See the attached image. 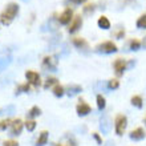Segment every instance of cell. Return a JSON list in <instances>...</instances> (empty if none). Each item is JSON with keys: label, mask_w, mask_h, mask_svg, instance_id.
Listing matches in <instances>:
<instances>
[{"label": "cell", "mask_w": 146, "mask_h": 146, "mask_svg": "<svg viewBox=\"0 0 146 146\" xmlns=\"http://www.w3.org/2000/svg\"><path fill=\"white\" fill-rule=\"evenodd\" d=\"M52 85H57V78H54V77H50V78H48V80H46V82L44 84V88L48 89V88H50Z\"/></svg>", "instance_id": "f1b7e54d"}, {"label": "cell", "mask_w": 146, "mask_h": 146, "mask_svg": "<svg viewBox=\"0 0 146 146\" xmlns=\"http://www.w3.org/2000/svg\"><path fill=\"white\" fill-rule=\"evenodd\" d=\"M137 28H139V29L146 28V15H142L138 17V20H137Z\"/></svg>", "instance_id": "d4e9b609"}, {"label": "cell", "mask_w": 146, "mask_h": 146, "mask_svg": "<svg viewBox=\"0 0 146 146\" xmlns=\"http://www.w3.org/2000/svg\"><path fill=\"white\" fill-rule=\"evenodd\" d=\"M131 105L133 106H135V108H138V109H141L142 108V97L141 96H133L131 97Z\"/></svg>", "instance_id": "d6986e66"}, {"label": "cell", "mask_w": 146, "mask_h": 146, "mask_svg": "<svg viewBox=\"0 0 146 146\" xmlns=\"http://www.w3.org/2000/svg\"><path fill=\"white\" fill-rule=\"evenodd\" d=\"M25 78H27L28 84H32L37 86L40 84V76H38L37 72H33V70H27L25 72Z\"/></svg>", "instance_id": "30bf717a"}, {"label": "cell", "mask_w": 146, "mask_h": 146, "mask_svg": "<svg viewBox=\"0 0 146 146\" xmlns=\"http://www.w3.org/2000/svg\"><path fill=\"white\" fill-rule=\"evenodd\" d=\"M9 119H3V121H0V131L1 130H5L8 126H9Z\"/></svg>", "instance_id": "1f68e13d"}, {"label": "cell", "mask_w": 146, "mask_h": 146, "mask_svg": "<svg viewBox=\"0 0 146 146\" xmlns=\"http://www.w3.org/2000/svg\"><path fill=\"white\" fill-rule=\"evenodd\" d=\"M69 1H72L73 4H81V3H84V1H86V0H69Z\"/></svg>", "instance_id": "8d00e7d4"}, {"label": "cell", "mask_w": 146, "mask_h": 146, "mask_svg": "<svg viewBox=\"0 0 146 146\" xmlns=\"http://www.w3.org/2000/svg\"><path fill=\"white\" fill-rule=\"evenodd\" d=\"M25 127H27L28 131H33L36 127V122L35 121H32V119H29V121H27L25 122Z\"/></svg>", "instance_id": "4dcf8cb0"}, {"label": "cell", "mask_w": 146, "mask_h": 146, "mask_svg": "<svg viewBox=\"0 0 146 146\" xmlns=\"http://www.w3.org/2000/svg\"><path fill=\"white\" fill-rule=\"evenodd\" d=\"M56 146H77V143L72 135H64Z\"/></svg>", "instance_id": "9a60e30c"}, {"label": "cell", "mask_w": 146, "mask_h": 146, "mask_svg": "<svg viewBox=\"0 0 146 146\" xmlns=\"http://www.w3.org/2000/svg\"><path fill=\"white\" fill-rule=\"evenodd\" d=\"M1 111H3V110H1V109H0V114H1Z\"/></svg>", "instance_id": "f35d334b"}, {"label": "cell", "mask_w": 146, "mask_h": 146, "mask_svg": "<svg viewBox=\"0 0 146 146\" xmlns=\"http://www.w3.org/2000/svg\"><path fill=\"white\" fill-rule=\"evenodd\" d=\"M94 9H96V5H94V4H88L86 7H84V13L85 15H90V13L94 12Z\"/></svg>", "instance_id": "f546056e"}, {"label": "cell", "mask_w": 146, "mask_h": 146, "mask_svg": "<svg viewBox=\"0 0 146 146\" xmlns=\"http://www.w3.org/2000/svg\"><path fill=\"white\" fill-rule=\"evenodd\" d=\"M4 146H19V143L13 141V139H9V141H5L4 142Z\"/></svg>", "instance_id": "836d02e7"}, {"label": "cell", "mask_w": 146, "mask_h": 146, "mask_svg": "<svg viewBox=\"0 0 146 146\" xmlns=\"http://www.w3.org/2000/svg\"><path fill=\"white\" fill-rule=\"evenodd\" d=\"M23 130V121L21 119H15L13 122L11 123V134L12 135H19Z\"/></svg>", "instance_id": "5bb4252c"}, {"label": "cell", "mask_w": 146, "mask_h": 146, "mask_svg": "<svg viewBox=\"0 0 146 146\" xmlns=\"http://www.w3.org/2000/svg\"><path fill=\"white\" fill-rule=\"evenodd\" d=\"M97 25L101 28V29H109L110 28V21L106 16H101L100 19L97 20Z\"/></svg>", "instance_id": "e0dca14e"}, {"label": "cell", "mask_w": 146, "mask_h": 146, "mask_svg": "<svg viewBox=\"0 0 146 146\" xmlns=\"http://www.w3.org/2000/svg\"><path fill=\"white\" fill-rule=\"evenodd\" d=\"M53 94L56 97H62L64 94H65V89H64V86H61V85H54L53 88Z\"/></svg>", "instance_id": "44dd1931"}, {"label": "cell", "mask_w": 146, "mask_h": 146, "mask_svg": "<svg viewBox=\"0 0 146 146\" xmlns=\"http://www.w3.org/2000/svg\"><path fill=\"white\" fill-rule=\"evenodd\" d=\"M142 46L143 48H146V36L143 37V40H142Z\"/></svg>", "instance_id": "74e56055"}, {"label": "cell", "mask_w": 146, "mask_h": 146, "mask_svg": "<svg viewBox=\"0 0 146 146\" xmlns=\"http://www.w3.org/2000/svg\"><path fill=\"white\" fill-rule=\"evenodd\" d=\"M94 88H96V90H98V92H101V90H102V92H105V90H109V89H108V82L105 84V82H102V81H98Z\"/></svg>", "instance_id": "4316f807"}, {"label": "cell", "mask_w": 146, "mask_h": 146, "mask_svg": "<svg viewBox=\"0 0 146 146\" xmlns=\"http://www.w3.org/2000/svg\"><path fill=\"white\" fill-rule=\"evenodd\" d=\"M119 88V82L117 80H109L108 81V89L109 90H115Z\"/></svg>", "instance_id": "484cf974"}, {"label": "cell", "mask_w": 146, "mask_h": 146, "mask_svg": "<svg viewBox=\"0 0 146 146\" xmlns=\"http://www.w3.org/2000/svg\"><path fill=\"white\" fill-rule=\"evenodd\" d=\"M76 111H77V114L80 115V117H84V115H88L89 113L92 111V108H90L86 102L80 101V104L77 105V108H76Z\"/></svg>", "instance_id": "8fae6325"}, {"label": "cell", "mask_w": 146, "mask_h": 146, "mask_svg": "<svg viewBox=\"0 0 146 146\" xmlns=\"http://www.w3.org/2000/svg\"><path fill=\"white\" fill-rule=\"evenodd\" d=\"M141 45H142V42H139L138 40H135V38L130 40V42H129V48H130V50H138L139 48H141Z\"/></svg>", "instance_id": "cb8c5ba5"}, {"label": "cell", "mask_w": 146, "mask_h": 146, "mask_svg": "<svg viewBox=\"0 0 146 146\" xmlns=\"http://www.w3.org/2000/svg\"><path fill=\"white\" fill-rule=\"evenodd\" d=\"M113 68H114V70H115V74L119 77V76H122L123 72L127 69V64L122 58H117V60L113 62Z\"/></svg>", "instance_id": "52a82bcc"}, {"label": "cell", "mask_w": 146, "mask_h": 146, "mask_svg": "<svg viewBox=\"0 0 146 146\" xmlns=\"http://www.w3.org/2000/svg\"><path fill=\"white\" fill-rule=\"evenodd\" d=\"M72 20H73V11L70 8H65L64 12H62L61 15H60V17H58V21H60V24H62V25H66V24L72 23Z\"/></svg>", "instance_id": "ba28073f"}, {"label": "cell", "mask_w": 146, "mask_h": 146, "mask_svg": "<svg viewBox=\"0 0 146 146\" xmlns=\"http://www.w3.org/2000/svg\"><path fill=\"white\" fill-rule=\"evenodd\" d=\"M117 45L113 41H105L101 42L96 46V52L98 53H104V54H110V53H115L117 52Z\"/></svg>", "instance_id": "7a4b0ae2"}, {"label": "cell", "mask_w": 146, "mask_h": 146, "mask_svg": "<svg viewBox=\"0 0 146 146\" xmlns=\"http://www.w3.org/2000/svg\"><path fill=\"white\" fill-rule=\"evenodd\" d=\"M57 62H58L57 56H46L44 58V61H42V66L45 69H49L52 72H54L56 68H57Z\"/></svg>", "instance_id": "5b68a950"}, {"label": "cell", "mask_w": 146, "mask_h": 146, "mask_svg": "<svg viewBox=\"0 0 146 146\" xmlns=\"http://www.w3.org/2000/svg\"><path fill=\"white\" fill-rule=\"evenodd\" d=\"M81 25H82V19H81V16H76V17H73L72 23H70L69 28H68V32H69V33H76V32L81 28Z\"/></svg>", "instance_id": "7c38bea8"}, {"label": "cell", "mask_w": 146, "mask_h": 146, "mask_svg": "<svg viewBox=\"0 0 146 146\" xmlns=\"http://www.w3.org/2000/svg\"><path fill=\"white\" fill-rule=\"evenodd\" d=\"M72 42H73V45L76 46L77 49L82 50L84 53H86V52L89 50V44H88V41H86L85 38H82V37H74Z\"/></svg>", "instance_id": "9c48e42d"}, {"label": "cell", "mask_w": 146, "mask_h": 146, "mask_svg": "<svg viewBox=\"0 0 146 146\" xmlns=\"http://www.w3.org/2000/svg\"><path fill=\"white\" fill-rule=\"evenodd\" d=\"M11 56H7V57L0 58V70H4L9 64H11Z\"/></svg>", "instance_id": "7402d4cb"}, {"label": "cell", "mask_w": 146, "mask_h": 146, "mask_svg": "<svg viewBox=\"0 0 146 146\" xmlns=\"http://www.w3.org/2000/svg\"><path fill=\"white\" fill-rule=\"evenodd\" d=\"M46 141H48V131L44 130L40 133V137H38V139L36 141L35 146H44L46 143Z\"/></svg>", "instance_id": "ac0fdd59"}, {"label": "cell", "mask_w": 146, "mask_h": 146, "mask_svg": "<svg viewBox=\"0 0 146 146\" xmlns=\"http://www.w3.org/2000/svg\"><path fill=\"white\" fill-rule=\"evenodd\" d=\"M145 135H146V133L142 127H137V129L130 131L129 137H130V139H133V141H142V139L145 138Z\"/></svg>", "instance_id": "4fadbf2b"}, {"label": "cell", "mask_w": 146, "mask_h": 146, "mask_svg": "<svg viewBox=\"0 0 146 146\" xmlns=\"http://www.w3.org/2000/svg\"><path fill=\"white\" fill-rule=\"evenodd\" d=\"M100 146H115V145H114V142H113V141H110V139H109V141H106L105 143H102V145H100Z\"/></svg>", "instance_id": "d590c367"}, {"label": "cell", "mask_w": 146, "mask_h": 146, "mask_svg": "<svg viewBox=\"0 0 146 146\" xmlns=\"http://www.w3.org/2000/svg\"><path fill=\"white\" fill-rule=\"evenodd\" d=\"M81 90H82V88H81L80 85H69V86L66 88L65 93L69 97H73V96H76V94H78Z\"/></svg>", "instance_id": "2e32d148"}, {"label": "cell", "mask_w": 146, "mask_h": 146, "mask_svg": "<svg viewBox=\"0 0 146 146\" xmlns=\"http://www.w3.org/2000/svg\"><path fill=\"white\" fill-rule=\"evenodd\" d=\"M96 100H97V108H98V110H104L105 106H106V101H105L104 96H102V94H98Z\"/></svg>", "instance_id": "ffe728a7"}, {"label": "cell", "mask_w": 146, "mask_h": 146, "mask_svg": "<svg viewBox=\"0 0 146 146\" xmlns=\"http://www.w3.org/2000/svg\"><path fill=\"white\" fill-rule=\"evenodd\" d=\"M93 138L96 139V141H97L98 143H100V145H102V139H101V137H100L98 134H97V133H93Z\"/></svg>", "instance_id": "e575fe53"}, {"label": "cell", "mask_w": 146, "mask_h": 146, "mask_svg": "<svg viewBox=\"0 0 146 146\" xmlns=\"http://www.w3.org/2000/svg\"><path fill=\"white\" fill-rule=\"evenodd\" d=\"M40 114H41L40 108H38V106H33L31 110L28 111V118H35V117H37V115H40Z\"/></svg>", "instance_id": "603a6c76"}, {"label": "cell", "mask_w": 146, "mask_h": 146, "mask_svg": "<svg viewBox=\"0 0 146 146\" xmlns=\"http://www.w3.org/2000/svg\"><path fill=\"white\" fill-rule=\"evenodd\" d=\"M23 92H29V84L19 85V86L16 88V94H19V93H23Z\"/></svg>", "instance_id": "83f0119b"}, {"label": "cell", "mask_w": 146, "mask_h": 146, "mask_svg": "<svg viewBox=\"0 0 146 146\" xmlns=\"http://www.w3.org/2000/svg\"><path fill=\"white\" fill-rule=\"evenodd\" d=\"M60 28V21L56 17H50L44 25L41 27V31H50V32H56Z\"/></svg>", "instance_id": "8992f818"}, {"label": "cell", "mask_w": 146, "mask_h": 146, "mask_svg": "<svg viewBox=\"0 0 146 146\" xmlns=\"http://www.w3.org/2000/svg\"><path fill=\"white\" fill-rule=\"evenodd\" d=\"M17 13H19V5L16 3H9L7 5V8L0 15V23L3 25H9L13 21V19L16 17Z\"/></svg>", "instance_id": "6da1fadb"}, {"label": "cell", "mask_w": 146, "mask_h": 146, "mask_svg": "<svg viewBox=\"0 0 146 146\" xmlns=\"http://www.w3.org/2000/svg\"><path fill=\"white\" fill-rule=\"evenodd\" d=\"M125 36V31H123V28H119L118 31L115 32V37L117 38H122Z\"/></svg>", "instance_id": "d6a6232c"}, {"label": "cell", "mask_w": 146, "mask_h": 146, "mask_svg": "<svg viewBox=\"0 0 146 146\" xmlns=\"http://www.w3.org/2000/svg\"><path fill=\"white\" fill-rule=\"evenodd\" d=\"M100 130L102 134H109L111 130V121L108 115H102L100 118Z\"/></svg>", "instance_id": "277c9868"}, {"label": "cell", "mask_w": 146, "mask_h": 146, "mask_svg": "<svg viewBox=\"0 0 146 146\" xmlns=\"http://www.w3.org/2000/svg\"><path fill=\"white\" fill-rule=\"evenodd\" d=\"M126 126H127L126 115L118 114L115 117V133H117V135H122L125 133V130H126Z\"/></svg>", "instance_id": "3957f363"}, {"label": "cell", "mask_w": 146, "mask_h": 146, "mask_svg": "<svg viewBox=\"0 0 146 146\" xmlns=\"http://www.w3.org/2000/svg\"><path fill=\"white\" fill-rule=\"evenodd\" d=\"M145 123H146V117H145Z\"/></svg>", "instance_id": "ab89813d"}]
</instances>
